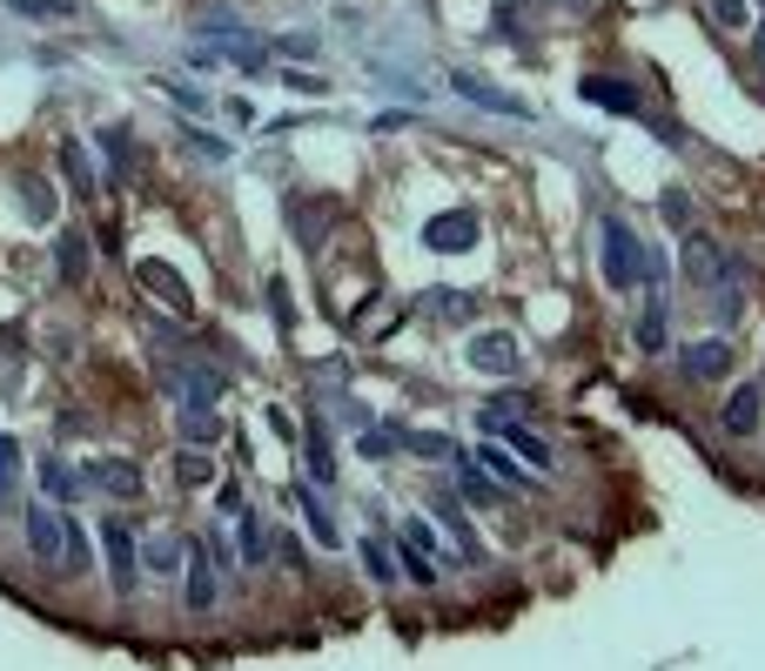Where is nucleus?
I'll return each mask as SVG.
<instances>
[{
	"mask_svg": "<svg viewBox=\"0 0 765 671\" xmlns=\"http://www.w3.org/2000/svg\"><path fill=\"white\" fill-rule=\"evenodd\" d=\"M357 557H363V571H370L376 584H396V557H390V544H383V537H363V544H357Z\"/></svg>",
	"mask_w": 765,
	"mask_h": 671,
	"instance_id": "nucleus-24",
	"label": "nucleus"
},
{
	"mask_svg": "<svg viewBox=\"0 0 765 671\" xmlns=\"http://www.w3.org/2000/svg\"><path fill=\"white\" fill-rule=\"evenodd\" d=\"M182 564H189V611H209V605H215V564L202 557L195 537H189V557H182Z\"/></svg>",
	"mask_w": 765,
	"mask_h": 671,
	"instance_id": "nucleus-14",
	"label": "nucleus"
},
{
	"mask_svg": "<svg viewBox=\"0 0 765 671\" xmlns=\"http://www.w3.org/2000/svg\"><path fill=\"white\" fill-rule=\"evenodd\" d=\"M283 88H289V95H322L329 81H322V74H296V67H289V74H283Z\"/></svg>",
	"mask_w": 765,
	"mask_h": 671,
	"instance_id": "nucleus-35",
	"label": "nucleus"
},
{
	"mask_svg": "<svg viewBox=\"0 0 765 671\" xmlns=\"http://www.w3.org/2000/svg\"><path fill=\"white\" fill-rule=\"evenodd\" d=\"M403 450H423V457H464L444 430H403Z\"/></svg>",
	"mask_w": 765,
	"mask_h": 671,
	"instance_id": "nucleus-26",
	"label": "nucleus"
},
{
	"mask_svg": "<svg viewBox=\"0 0 765 671\" xmlns=\"http://www.w3.org/2000/svg\"><path fill=\"white\" fill-rule=\"evenodd\" d=\"M712 21L719 28H745V0H712Z\"/></svg>",
	"mask_w": 765,
	"mask_h": 671,
	"instance_id": "nucleus-36",
	"label": "nucleus"
},
{
	"mask_svg": "<svg viewBox=\"0 0 765 671\" xmlns=\"http://www.w3.org/2000/svg\"><path fill=\"white\" fill-rule=\"evenodd\" d=\"M431 296H437V302H431L437 316H457V322L477 316V296H470V289H431Z\"/></svg>",
	"mask_w": 765,
	"mask_h": 671,
	"instance_id": "nucleus-27",
	"label": "nucleus"
},
{
	"mask_svg": "<svg viewBox=\"0 0 765 671\" xmlns=\"http://www.w3.org/2000/svg\"><path fill=\"white\" fill-rule=\"evenodd\" d=\"M21 524H28V544H34V564H47V571H67V518L54 511V503H28L21 511Z\"/></svg>",
	"mask_w": 765,
	"mask_h": 671,
	"instance_id": "nucleus-2",
	"label": "nucleus"
},
{
	"mask_svg": "<svg viewBox=\"0 0 765 671\" xmlns=\"http://www.w3.org/2000/svg\"><path fill=\"white\" fill-rule=\"evenodd\" d=\"M81 483H95V490H108V497H141V464H128V457H102V464L81 470Z\"/></svg>",
	"mask_w": 765,
	"mask_h": 671,
	"instance_id": "nucleus-8",
	"label": "nucleus"
},
{
	"mask_svg": "<svg viewBox=\"0 0 765 671\" xmlns=\"http://www.w3.org/2000/svg\"><path fill=\"white\" fill-rule=\"evenodd\" d=\"M725 269H732V263H725V248H719L712 235H699V228H692V235H686V276L712 289V283H725Z\"/></svg>",
	"mask_w": 765,
	"mask_h": 671,
	"instance_id": "nucleus-9",
	"label": "nucleus"
},
{
	"mask_svg": "<svg viewBox=\"0 0 765 671\" xmlns=\"http://www.w3.org/2000/svg\"><path fill=\"white\" fill-rule=\"evenodd\" d=\"M21 215H28L34 228H47V222H54V189H47L41 175H28V182H21Z\"/></svg>",
	"mask_w": 765,
	"mask_h": 671,
	"instance_id": "nucleus-20",
	"label": "nucleus"
},
{
	"mask_svg": "<svg viewBox=\"0 0 765 671\" xmlns=\"http://www.w3.org/2000/svg\"><path fill=\"white\" fill-rule=\"evenodd\" d=\"M289 503H296V511H302V524H309V537L322 544V551H336V544H343V531H336V518H329V503L316 497V483L302 477V483H289Z\"/></svg>",
	"mask_w": 765,
	"mask_h": 671,
	"instance_id": "nucleus-5",
	"label": "nucleus"
},
{
	"mask_svg": "<svg viewBox=\"0 0 765 671\" xmlns=\"http://www.w3.org/2000/svg\"><path fill=\"white\" fill-rule=\"evenodd\" d=\"M135 276H141L148 289H161L168 302H189V283H182L176 269H168V263H135Z\"/></svg>",
	"mask_w": 765,
	"mask_h": 671,
	"instance_id": "nucleus-21",
	"label": "nucleus"
},
{
	"mask_svg": "<svg viewBox=\"0 0 765 671\" xmlns=\"http://www.w3.org/2000/svg\"><path fill=\"white\" fill-rule=\"evenodd\" d=\"M14 14H28V21H67L74 14V0H8Z\"/></svg>",
	"mask_w": 765,
	"mask_h": 671,
	"instance_id": "nucleus-29",
	"label": "nucleus"
},
{
	"mask_svg": "<svg viewBox=\"0 0 765 671\" xmlns=\"http://www.w3.org/2000/svg\"><path fill=\"white\" fill-rule=\"evenodd\" d=\"M658 215H665L671 228H686V222H692V202H686V195H678V189H671V195L658 202Z\"/></svg>",
	"mask_w": 765,
	"mask_h": 671,
	"instance_id": "nucleus-33",
	"label": "nucleus"
},
{
	"mask_svg": "<svg viewBox=\"0 0 765 671\" xmlns=\"http://www.w3.org/2000/svg\"><path fill=\"white\" fill-rule=\"evenodd\" d=\"M423 242L437 248V256H464V248H477V215L470 209H444L423 222Z\"/></svg>",
	"mask_w": 765,
	"mask_h": 671,
	"instance_id": "nucleus-4",
	"label": "nucleus"
},
{
	"mask_svg": "<svg viewBox=\"0 0 765 671\" xmlns=\"http://www.w3.org/2000/svg\"><path fill=\"white\" fill-rule=\"evenodd\" d=\"M182 437H189V444H215V437H222V416H215L209 403H182Z\"/></svg>",
	"mask_w": 765,
	"mask_h": 671,
	"instance_id": "nucleus-19",
	"label": "nucleus"
},
{
	"mask_svg": "<svg viewBox=\"0 0 765 671\" xmlns=\"http://www.w3.org/2000/svg\"><path fill=\"white\" fill-rule=\"evenodd\" d=\"M176 477H182V483H209V477H215V464H209V457H195V450H182V457H176Z\"/></svg>",
	"mask_w": 765,
	"mask_h": 671,
	"instance_id": "nucleus-31",
	"label": "nucleus"
},
{
	"mask_svg": "<svg viewBox=\"0 0 765 671\" xmlns=\"http://www.w3.org/2000/svg\"><path fill=\"white\" fill-rule=\"evenodd\" d=\"M168 95H176V102H182V108H195V115H202V108H209V95H202V88H182V81H168Z\"/></svg>",
	"mask_w": 765,
	"mask_h": 671,
	"instance_id": "nucleus-38",
	"label": "nucleus"
},
{
	"mask_svg": "<svg viewBox=\"0 0 765 671\" xmlns=\"http://www.w3.org/2000/svg\"><path fill=\"white\" fill-rule=\"evenodd\" d=\"M102 544H108V577H115V592L128 598V592H135V531H128L121 518H108V524H102Z\"/></svg>",
	"mask_w": 765,
	"mask_h": 671,
	"instance_id": "nucleus-6",
	"label": "nucleus"
},
{
	"mask_svg": "<svg viewBox=\"0 0 765 671\" xmlns=\"http://www.w3.org/2000/svg\"><path fill=\"white\" fill-rule=\"evenodd\" d=\"M61 175H67L81 195L102 189V175H95V161H88V148H81V141H61Z\"/></svg>",
	"mask_w": 765,
	"mask_h": 671,
	"instance_id": "nucleus-17",
	"label": "nucleus"
},
{
	"mask_svg": "<svg viewBox=\"0 0 765 671\" xmlns=\"http://www.w3.org/2000/svg\"><path fill=\"white\" fill-rule=\"evenodd\" d=\"M758 409H765V390H758V383H739V390L725 396V409H719V416H725V437H752V430H758Z\"/></svg>",
	"mask_w": 765,
	"mask_h": 671,
	"instance_id": "nucleus-11",
	"label": "nucleus"
},
{
	"mask_svg": "<svg viewBox=\"0 0 765 671\" xmlns=\"http://www.w3.org/2000/svg\"><path fill=\"white\" fill-rule=\"evenodd\" d=\"M235 531H242V564H263L269 557V537H263V524H255V511H248V503H235Z\"/></svg>",
	"mask_w": 765,
	"mask_h": 671,
	"instance_id": "nucleus-18",
	"label": "nucleus"
},
{
	"mask_svg": "<svg viewBox=\"0 0 765 671\" xmlns=\"http://www.w3.org/2000/svg\"><path fill=\"white\" fill-rule=\"evenodd\" d=\"M390 450H403V424L396 430H363V444H357V457H370V464H383Z\"/></svg>",
	"mask_w": 765,
	"mask_h": 671,
	"instance_id": "nucleus-28",
	"label": "nucleus"
},
{
	"mask_svg": "<svg viewBox=\"0 0 765 671\" xmlns=\"http://www.w3.org/2000/svg\"><path fill=\"white\" fill-rule=\"evenodd\" d=\"M276 47H283V54H316V34H283Z\"/></svg>",
	"mask_w": 765,
	"mask_h": 671,
	"instance_id": "nucleus-41",
	"label": "nucleus"
},
{
	"mask_svg": "<svg viewBox=\"0 0 765 671\" xmlns=\"http://www.w3.org/2000/svg\"><path fill=\"white\" fill-rule=\"evenodd\" d=\"M470 370H484V376H518V370H524L518 336H510V329H484V336H470Z\"/></svg>",
	"mask_w": 765,
	"mask_h": 671,
	"instance_id": "nucleus-3",
	"label": "nucleus"
},
{
	"mask_svg": "<svg viewBox=\"0 0 765 671\" xmlns=\"http://www.w3.org/2000/svg\"><path fill=\"white\" fill-rule=\"evenodd\" d=\"M403 544H416V551H431V524H423V518H403Z\"/></svg>",
	"mask_w": 765,
	"mask_h": 671,
	"instance_id": "nucleus-39",
	"label": "nucleus"
},
{
	"mask_svg": "<svg viewBox=\"0 0 765 671\" xmlns=\"http://www.w3.org/2000/svg\"><path fill=\"white\" fill-rule=\"evenodd\" d=\"M403 571H410V584H423V592L437 584V564H431V551H416V544H403Z\"/></svg>",
	"mask_w": 765,
	"mask_h": 671,
	"instance_id": "nucleus-30",
	"label": "nucleus"
},
{
	"mask_svg": "<svg viewBox=\"0 0 765 671\" xmlns=\"http://www.w3.org/2000/svg\"><path fill=\"white\" fill-rule=\"evenodd\" d=\"M182 557H189L182 537H155V544H148V571H161V577H168V571H182Z\"/></svg>",
	"mask_w": 765,
	"mask_h": 671,
	"instance_id": "nucleus-25",
	"label": "nucleus"
},
{
	"mask_svg": "<svg viewBox=\"0 0 765 671\" xmlns=\"http://www.w3.org/2000/svg\"><path fill=\"white\" fill-rule=\"evenodd\" d=\"M276 557H283V564H289V571H302V564H309V557H302V544H296V537H276Z\"/></svg>",
	"mask_w": 765,
	"mask_h": 671,
	"instance_id": "nucleus-40",
	"label": "nucleus"
},
{
	"mask_svg": "<svg viewBox=\"0 0 765 671\" xmlns=\"http://www.w3.org/2000/svg\"><path fill=\"white\" fill-rule=\"evenodd\" d=\"M302 450H309V483H329L336 477V450H329V430L316 424V416L302 424Z\"/></svg>",
	"mask_w": 765,
	"mask_h": 671,
	"instance_id": "nucleus-16",
	"label": "nucleus"
},
{
	"mask_svg": "<svg viewBox=\"0 0 765 671\" xmlns=\"http://www.w3.org/2000/svg\"><path fill=\"white\" fill-rule=\"evenodd\" d=\"M584 102H598L612 115H638V88L618 81V74H584Z\"/></svg>",
	"mask_w": 765,
	"mask_h": 671,
	"instance_id": "nucleus-12",
	"label": "nucleus"
},
{
	"mask_svg": "<svg viewBox=\"0 0 765 671\" xmlns=\"http://www.w3.org/2000/svg\"><path fill=\"white\" fill-rule=\"evenodd\" d=\"M182 141H189V148H195V155H209V161H222V155H229V148H222V141H215V135H202V128H189V135H182Z\"/></svg>",
	"mask_w": 765,
	"mask_h": 671,
	"instance_id": "nucleus-37",
	"label": "nucleus"
},
{
	"mask_svg": "<svg viewBox=\"0 0 765 671\" xmlns=\"http://www.w3.org/2000/svg\"><path fill=\"white\" fill-rule=\"evenodd\" d=\"M598 269H605V283H612L618 296L645 283V242H638L618 215H605V228H598Z\"/></svg>",
	"mask_w": 765,
	"mask_h": 671,
	"instance_id": "nucleus-1",
	"label": "nucleus"
},
{
	"mask_svg": "<svg viewBox=\"0 0 765 671\" xmlns=\"http://www.w3.org/2000/svg\"><path fill=\"white\" fill-rule=\"evenodd\" d=\"M41 483H47V497H81V490H88L81 470H67L61 457H41Z\"/></svg>",
	"mask_w": 765,
	"mask_h": 671,
	"instance_id": "nucleus-23",
	"label": "nucleus"
},
{
	"mask_svg": "<svg viewBox=\"0 0 765 671\" xmlns=\"http://www.w3.org/2000/svg\"><path fill=\"white\" fill-rule=\"evenodd\" d=\"M457 95L464 102H477V108H490V115H510V121H531V108L518 102V95H503V88H490L484 74H457Z\"/></svg>",
	"mask_w": 765,
	"mask_h": 671,
	"instance_id": "nucleus-10",
	"label": "nucleus"
},
{
	"mask_svg": "<svg viewBox=\"0 0 765 671\" xmlns=\"http://www.w3.org/2000/svg\"><path fill=\"white\" fill-rule=\"evenodd\" d=\"M678 370H686L692 383H719L732 370V343H725V336H705V343H692L686 356H678Z\"/></svg>",
	"mask_w": 765,
	"mask_h": 671,
	"instance_id": "nucleus-7",
	"label": "nucleus"
},
{
	"mask_svg": "<svg viewBox=\"0 0 765 671\" xmlns=\"http://www.w3.org/2000/svg\"><path fill=\"white\" fill-rule=\"evenodd\" d=\"M74 564H81V571L95 564V551H88V531H81V524H67V571H74Z\"/></svg>",
	"mask_w": 765,
	"mask_h": 671,
	"instance_id": "nucleus-32",
	"label": "nucleus"
},
{
	"mask_svg": "<svg viewBox=\"0 0 765 671\" xmlns=\"http://www.w3.org/2000/svg\"><path fill=\"white\" fill-rule=\"evenodd\" d=\"M638 350H645V356H665V302H658V296H651L645 316H638Z\"/></svg>",
	"mask_w": 765,
	"mask_h": 671,
	"instance_id": "nucleus-22",
	"label": "nucleus"
},
{
	"mask_svg": "<svg viewBox=\"0 0 765 671\" xmlns=\"http://www.w3.org/2000/svg\"><path fill=\"white\" fill-rule=\"evenodd\" d=\"M88 263H95L88 235H54V269H61L67 289H74V283H88Z\"/></svg>",
	"mask_w": 765,
	"mask_h": 671,
	"instance_id": "nucleus-13",
	"label": "nucleus"
},
{
	"mask_svg": "<svg viewBox=\"0 0 765 671\" xmlns=\"http://www.w3.org/2000/svg\"><path fill=\"white\" fill-rule=\"evenodd\" d=\"M470 457H477V464H484V470H490V477H497V483H503V490H524V483H531V477H524V470H518V464H510V450H503V444H497V437H484V444H477V450H470Z\"/></svg>",
	"mask_w": 765,
	"mask_h": 671,
	"instance_id": "nucleus-15",
	"label": "nucleus"
},
{
	"mask_svg": "<svg viewBox=\"0 0 765 671\" xmlns=\"http://www.w3.org/2000/svg\"><path fill=\"white\" fill-rule=\"evenodd\" d=\"M14 470H21V457H14V437H0V497L14 490Z\"/></svg>",
	"mask_w": 765,
	"mask_h": 671,
	"instance_id": "nucleus-34",
	"label": "nucleus"
}]
</instances>
